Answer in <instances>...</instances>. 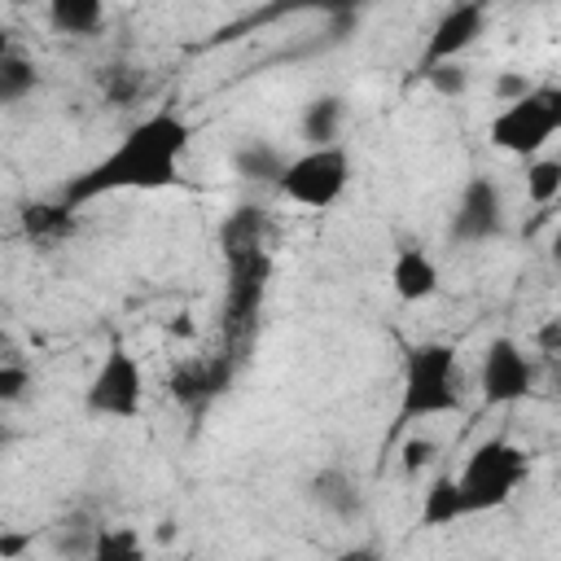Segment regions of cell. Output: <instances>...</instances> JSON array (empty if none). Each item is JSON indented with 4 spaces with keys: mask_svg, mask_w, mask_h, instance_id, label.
Listing matches in <instances>:
<instances>
[{
    "mask_svg": "<svg viewBox=\"0 0 561 561\" xmlns=\"http://www.w3.org/2000/svg\"><path fill=\"white\" fill-rule=\"evenodd\" d=\"M188 145H193V123L175 105L149 110L118 136V145L110 153H101L92 167L70 175L61 197L79 210V206H88L96 197H114V193H162V188L180 184Z\"/></svg>",
    "mask_w": 561,
    "mask_h": 561,
    "instance_id": "1",
    "label": "cell"
},
{
    "mask_svg": "<svg viewBox=\"0 0 561 561\" xmlns=\"http://www.w3.org/2000/svg\"><path fill=\"white\" fill-rule=\"evenodd\" d=\"M465 408V373L451 342H412L403 351L399 368V403H394V430L390 443H399L412 425L451 416Z\"/></svg>",
    "mask_w": 561,
    "mask_h": 561,
    "instance_id": "2",
    "label": "cell"
},
{
    "mask_svg": "<svg viewBox=\"0 0 561 561\" xmlns=\"http://www.w3.org/2000/svg\"><path fill=\"white\" fill-rule=\"evenodd\" d=\"M561 136V83H530L522 96L500 101L486 140L508 158H535Z\"/></svg>",
    "mask_w": 561,
    "mask_h": 561,
    "instance_id": "3",
    "label": "cell"
},
{
    "mask_svg": "<svg viewBox=\"0 0 561 561\" xmlns=\"http://www.w3.org/2000/svg\"><path fill=\"white\" fill-rule=\"evenodd\" d=\"M530 473V456L513 443V438H482L465 465L456 469V486H460V504H465V517H478V513H491V508H504L517 486L526 482Z\"/></svg>",
    "mask_w": 561,
    "mask_h": 561,
    "instance_id": "4",
    "label": "cell"
},
{
    "mask_svg": "<svg viewBox=\"0 0 561 561\" xmlns=\"http://www.w3.org/2000/svg\"><path fill=\"white\" fill-rule=\"evenodd\" d=\"M346 184H351V153L342 145H307L302 153L285 158L272 188L294 206L329 210L342 202Z\"/></svg>",
    "mask_w": 561,
    "mask_h": 561,
    "instance_id": "5",
    "label": "cell"
},
{
    "mask_svg": "<svg viewBox=\"0 0 561 561\" xmlns=\"http://www.w3.org/2000/svg\"><path fill=\"white\" fill-rule=\"evenodd\" d=\"M88 416L101 421H136L145 412V368L127 346H110L83 390Z\"/></svg>",
    "mask_w": 561,
    "mask_h": 561,
    "instance_id": "6",
    "label": "cell"
},
{
    "mask_svg": "<svg viewBox=\"0 0 561 561\" xmlns=\"http://www.w3.org/2000/svg\"><path fill=\"white\" fill-rule=\"evenodd\" d=\"M508 224V206H504V188L491 180V175H469L456 206H451V219H447V237L456 245H486L504 232Z\"/></svg>",
    "mask_w": 561,
    "mask_h": 561,
    "instance_id": "7",
    "label": "cell"
},
{
    "mask_svg": "<svg viewBox=\"0 0 561 561\" xmlns=\"http://www.w3.org/2000/svg\"><path fill=\"white\" fill-rule=\"evenodd\" d=\"M535 390V359L522 351L517 337H491L478 364V394L486 408L522 403Z\"/></svg>",
    "mask_w": 561,
    "mask_h": 561,
    "instance_id": "8",
    "label": "cell"
},
{
    "mask_svg": "<svg viewBox=\"0 0 561 561\" xmlns=\"http://www.w3.org/2000/svg\"><path fill=\"white\" fill-rule=\"evenodd\" d=\"M486 0H456L430 31L425 39V53H421V70H434V66H447V61H460L486 31Z\"/></svg>",
    "mask_w": 561,
    "mask_h": 561,
    "instance_id": "9",
    "label": "cell"
},
{
    "mask_svg": "<svg viewBox=\"0 0 561 561\" xmlns=\"http://www.w3.org/2000/svg\"><path fill=\"white\" fill-rule=\"evenodd\" d=\"M438 285H443V272H438L430 250H421V245L394 250V259H390V289H394L399 302H430L438 294Z\"/></svg>",
    "mask_w": 561,
    "mask_h": 561,
    "instance_id": "10",
    "label": "cell"
},
{
    "mask_svg": "<svg viewBox=\"0 0 561 561\" xmlns=\"http://www.w3.org/2000/svg\"><path fill=\"white\" fill-rule=\"evenodd\" d=\"M228 377H232L228 359H193V364H180L171 373V394L180 403H188V408H202L228 386Z\"/></svg>",
    "mask_w": 561,
    "mask_h": 561,
    "instance_id": "11",
    "label": "cell"
},
{
    "mask_svg": "<svg viewBox=\"0 0 561 561\" xmlns=\"http://www.w3.org/2000/svg\"><path fill=\"white\" fill-rule=\"evenodd\" d=\"M342 123H346V101L337 92H320L302 105V118H298V131L307 145H337L342 136Z\"/></svg>",
    "mask_w": 561,
    "mask_h": 561,
    "instance_id": "12",
    "label": "cell"
},
{
    "mask_svg": "<svg viewBox=\"0 0 561 561\" xmlns=\"http://www.w3.org/2000/svg\"><path fill=\"white\" fill-rule=\"evenodd\" d=\"M22 232L35 241V245H53L61 237L75 232V206L61 197V202H31L22 210Z\"/></svg>",
    "mask_w": 561,
    "mask_h": 561,
    "instance_id": "13",
    "label": "cell"
},
{
    "mask_svg": "<svg viewBox=\"0 0 561 561\" xmlns=\"http://www.w3.org/2000/svg\"><path fill=\"white\" fill-rule=\"evenodd\" d=\"M307 491H311L316 508H324L333 517H355L359 513V486H355V478L346 469H320Z\"/></svg>",
    "mask_w": 561,
    "mask_h": 561,
    "instance_id": "14",
    "label": "cell"
},
{
    "mask_svg": "<svg viewBox=\"0 0 561 561\" xmlns=\"http://www.w3.org/2000/svg\"><path fill=\"white\" fill-rule=\"evenodd\" d=\"M48 26L57 35L88 39L105 26V0H48Z\"/></svg>",
    "mask_w": 561,
    "mask_h": 561,
    "instance_id": "15",
    "label": "cell"
},
{
    "mask_svg": "<svg viewBox=\"0 0 561 561\" xmlns=\"http://www.w3.org/2000/svg\"><path fill=\"white\" fill-rule=\"evenodd\" d=\"M465 517V504H460V486H456V473H438L425 495H421V526L438 530V526H456Z\"/></svg>",
    "mask_w": 561,
    "mask_h": 561,
    "instance_id": "16",
    "label": "cell"
},
{
    "mask_svg": "<svg viewBox=\"0 0 561 561\" xmlns=\"http://www.w3.org/2000/svg\"><path fill=\"white\" fill-rule=\"evenodd\" d=\"M280 167H285V158H280V149L267 145V140H241V145L232 149V171H237L241 180H254V184L267 180V184H276Z\"/></svg>",
    "mask_w": 561,
    "mask_h": 561,
    "instance_id": "17",
    "label": "cell"
},
{
    "mask_svg": "<svg viewBox=\"0 0 561 561\" xmlns=\"http://www.w3.org/2000/svg\"><path fill=\"white\" fill-rule=\"evenodd\" d=\"M35 83H39L35 61L26 53H18V48H4L0 53V101L18 105V101H26L35 92Z\"/></svg>",
    "mask_w": 561,
    "mask_h": 561,
    "instance_id": "18",
    "label": "cell"
},
{
    "mask_svg": "<svg viewBox=\"0 0 561 561\" xmlns=\"http://www.w3.org/2000/svg\"><path fill=\"white\" fill-rule=\"evenodd\" d=\"M522 184H526V197L535 206H557V197H561V158H548V153L526 158Z\"/></svg>",
    "mask_w": 561,
    "mask_h": 561,
    "instance_id": "19",
    "label": "cell"
},
{
    "mask_svg": "<svg viewBox=\"0 0 561 561\" xmlns=\"http://www.w3.org/2000/svg\"><path fill=\"white\" fill-rule=\"evenodd\" d=\"M96 535H101V526H92L83 513H75V517H61L57 526H53V552H70V557H92L96 552Z\"/></svg>",
    "mask_w": 561,
    "mask_h": 561,
    "instance_id": "20",
    "label": "cell"
},
{
    "mask_svg": "<svg viewBox=\"0 0 561 561\" xmlns=\"http://www.w3.org/2000/svg\"><path fill=\"white\" fill-rule=\"evenodd\" d=\"M101 92H105V101L127 105V101H136V96L145 92V75L131 70V66H110V70L101 75Z\"/></svg>",
    "mask_w": 561,
    "mask_h": 561,
    "instance_id": "21",
    "label": "cell"
},
{
    "mask_svg": "<svg viewBox=\"0 0 561 561\" xmlns=\"http://www.w3.org/2000/svg\"><path fill=\"white\" fill-rule=\"evenodd\" d=\"M92 557H140V535L127 530V526H101L96 535V552Z\"/></svg>",
    "mask_w": 561,
    "mask_h": 561,
    "instance_id": "22",
    "label": "cell"
},
{
    "mask_svg": "<svg viewBox=\"0 0 561 561\" xmlns=\"http://www.w3.org/2000/svg\"><path fill=\"white\" fill-rule=\"evenodd\" d=\"M26 386H31V368L9 355V359L0 364V399H4V403H18V399L26 394Z\"/></svg>",
    "mask_w": 561,
    "mask_h": 561,
    "instance_id": "23",
    "label": "cell"
},
{
    "mask_svg": "<svg viewBox=\"0 0 561 561\" xmlns=\"http://www.w3.org/2000/svg\"><path fill=\"white\" fill-rule=\"evenodd\" d=\"M399 451H403V473H416V469H425L430 460H434V438H425V434H403L399 438Z\"/></svg>",
    "mask_w": 561,
    "mask_h": 561,
    "instance_id": "24",
    "label": "cell"
},
{
    "mask_svg": "<svg viewBox=\"0 0 561 561\" xmlns=\"http://www.w3.org/2000/svg\"><path fill=\"white\" fill-rule=\"evenodd\" d=\"M425 79L443 92V96H460L465 88H469V70L460 66V61H447V66H434V70H425Z\"/></svg>",
    "mask_w": 561,
    "mask_h": 561,
    "instance_id": "25",
    "label": "cell"
},
{
    "mask_svg": "<svg viewBox=\"0 0 561 561\" xmlns=\"http://www.w3.org/2000/svg\"><path fill=\"white\" fill-rule=\"evenodd\" d=\"M368 0H289V9H311V13H320V18H355L359 9H364Z\"/></svg>",
    "mask_w": 561,
    "mask_h": 561,
    "instance_id": "26",
    "label": "cell"
},
{
    "mask_svg": "<svg viewBox=\"0 0 561 561\" xmlns=\"http://www.w3.org/2000/svg\"><path fill=\"white\" fill-rule=\"evenodd\" d=\"M535 342H539V351L557 355V351H561V316L543 320V324H539V333H535Z\"/></svg>",
    "mask_w": 561,
    "mask_h": 561,
    "instance_id": "27",
    "label": "cell"
},
{
    "mask_svg": "<svg viewBox=\"0 0 561 561\" xmlns=\"http://www.w3.org/2000/svg\"><path fill=\"white\" fill-rule=\"evenodd\" d=\"M526 88H530V79H522V75H500V83H495L500 101H513V96H522Z\"/></svg>",
    "mask_w": 561,
    "mask_h": 561,
    "instance_id": "28",
    "label": "cell"
},
{
    "mask_svg": "<svg viewBox=\"0 0 561 561\" xmlns=\"http://www.w3.org/2000/svg\"><path fill=\"white\" fill-rule=\"evenodd\" d=\"M552 259L561 263V224H557V232H552Z\"/></svg>",
    "mask_w": 561,
    "mask_h": 561,
    "instance_id": "29",
    "label": "cell"
},
{
    "mask_svg": "<svg viewBox=\"0 0 561 561\" xmlns=\"http://www.w3.org/2000/svg\"><path fill=\"white\" fill-rule=\"evenodd\" d=\"M557 206H561V197H557Z\"/></svg>",
    "mask_w": 561,
    "mask_h": 561,
    "instance_id": "30",
    "label": "cell"
}]
</instances>
